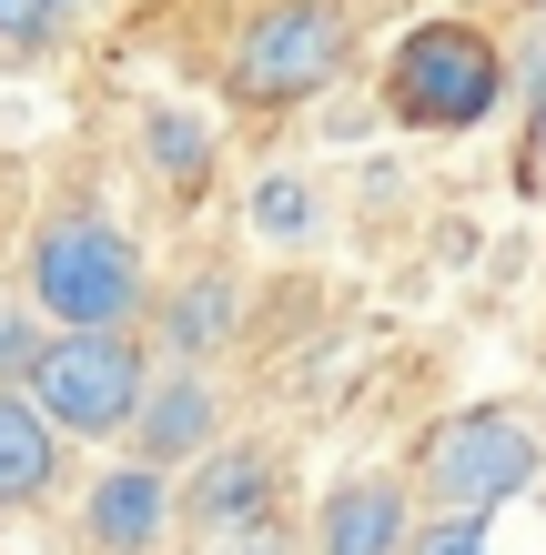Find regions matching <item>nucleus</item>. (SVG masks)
<instances>
[{
    "label": "nucleus",
    "instance_id": "5",
    "mask_svg": "<svg viewBox=\"0 0 546 555\" xmlns=\"http://www.w3.org/2000/svg\"><path fill=\"white\" fill-rule=\"evenodd\" d=\"M344 72V11H325V0H283V11H264L233 41V91L243 102H304V91H325Z\"/></svg>",
    "mask_w": 546,
    "mask_h": 555
},
{
    "label": "nucleus",
    "instance_id": "17",
    "mask_svg": "<svg viewBox=\"0 0 546 555\" xmlns=\"http://www.w3.org/2000/svg\"><path fill=\"white\" fill-rule=\"evenodd\" d=\"M213 555H283V545H274V515H264V526H223Z\"/></svg>",
    "mask_w": 546,
    "mask_h": 555
},
{
    "label": "nucleus",
    "instance_id": "19",
    "mask_svg": "<svg viewBox=\"0 0 546 555\" xmlns=\"http://www.w3.org/2000/svg\"><path fill=\"white\" fill-rule=\"evenodd\" d=\"M536 11H546V0H536Z\"/></svg>",
    "mask_w": 546,
    "mask_h": 555
},
{
    "label": "nucleus",
    "instance_id": "2",
    "mask_svg": "<svg viewBox=\"0 0 546 555\" xmlns=\"http://www.w3.org/2000/svg\"><path fill=\"white\" fill-rule=\"evenodd\" d=\"M142 353H132V334H51L41 353H30V374H21V404L51 424V435H122L132 424V404H142Z\"/></svg>",
    "mask_w": 546,
    "mask_h": 555
},
{
    "label": "nucleus",
    "instance_id": "15",
    "mask_svg": "<svg viewBox=\"0 0 546 555\" xmlns=\"http://www.w3.org/2000/svg\"><path fill=\"white\" fill-rule=\"evenodd\" d=\"M405 555H486V526H456V515H435L426 535H405Z\"/></svg>",
    "mask_w": 546,
    "mask_h": 555
},
{
    "label": "nucleus",
    "instance_id": "1",
    "mask_svg": "<svg viewBox=\"0 0 546 555\" xmlns=\"http://www.w3.org/2000/svg\"><path fill=\"white\" fill-rule=\"evenodd\" d=\"M30 293H41V313L61 323V334H132L142 313V263L132 243L112 233L102 212H51L41 243H30Z\"/></svg>",
    "mask_w": 546,
    "mask_h": 555
},
{
    "label": "nucleus",
    "instance_id": "11",
    "mask_svg": "<svg viewBox=\"0 0 546 555\" xmlns=\"http://www.w3.org/2000/svg\"><path fill=\"white\" fill-rule=\"evenodd\" d=\"M223 334H233V273H192L173 304H163V344L192 364V353H213Z\"/></svg>",
    "mask_w": 546,
    "mask_h": 555
},
{
    "label": "nucleus",
    "instance_id": "7",
    "mask_svg": "<svg viewBox=\"0 0 546 555\" xmlns=\"http://www.w3.org/2000/svg\"><path fill=\"white\" fill-rule=\"evenodd\" d=\"M81 526L102 555H152L173 526V485L152 475V465H112L102 485H91V505H81Z\"/></svg>",
    "mask_w": 546,
    "mask_h": 555
},
{
    "label": "nucleus",
    "instance_id": "13",
    "mask_svg": "<svg viewBox=\"0 0 546 555\" xmlns=\"http://www.w3.org/2000/svg\"><path fill=\"white\" fill-rule=\"evenodd\" d=\"M253 222H264L274 243H304V233H314V192H304L294 172H274V182H253Z\"/></svg>",
    "mask_w": 546,
    "mask_h": 555
},
{
    "label": "nucleus",
    "instance_id": "9",
    "mask_svg": "<svg viewBox=\"0 0 546 555\" xmlns=\"http://www.w3.org/2000/svg\"><path fill=\"white\" fill-rule=\"evenodd\" d=\"M405 495H395V485H334V495H325V555H405Z\"/></svg>",
    "mask_w": 546,
    "mask_h": 555
},
{
    "label": "nucleus",
    "instance_id": "18",
    "mask_svg": "<svg viewBox=\"0 0 546 555\" xmlns=\"http://www.w3.org/2000/svg\"><path fill=\"white\" fill-rule=\"evenodd\" d=\"M526 162H536V192H546V81H536V121H526Z\"/></svg>",
    "mask_w": 546,
    "mask_h": 555
},
{
    "label": "nucleus",
    "instance_id": "3",
    "mask_svg": "<svg viewBox=\"0 0 546 555\" xmlns=\"http://www.w3.org/2000/svg\"><path fill=\"white\" fill-rule=\"evenodd\" d=\"M415 465H426V505L456 515V526H475V515H496L506 495L536 485V435L506 404H466V414H445L426 435Z\"/></svg>",
    "mask_w": 546,
    "mask_h": 555
},
{
    "label": "nucleus",
    "instance_id": "10",
    "mask_svg": "<svg viewBox=\"0 0 546 555\" xmlns=\"http://www.w3.org/2000/svg\"><path fill=\"white\" fill-rule=\"evenodd\" d=\"M61 485V435L21 395H0V505H41Z\"/></svg>",
    "mask_w": 546,
    "mask_h": 555
},
{
    "label": "nucleus",
    "instance_id": "6",
    "mask_svg": "<svg viewBox=\"0 0 546 555\" xmlns=\"http://www.w3.org/2000/svg\"><path fill=\"white\" fill-rule=\"evenodd\" d=\"M213 424H223V414H213V384L182 364V374H163V384H142V404H132L122 435H132V454L163 475V465H192V454L213 444Z\"/></svg>",
    "mask_w": 546,
    "mask_h": 555
},
{
    "label": "nucleus",
    "instance_id": "12",
    "mask_svg": "<svg viewBox=\"0 0 546 555\" xmlns=\"http://www.w3.org/2000/svg\"><path fill=\"white\" fill-rule=\"evenodd\" d=\"M142 152H152V172L182 182V192L213 172V132H203L192 112H152V121H142Z\"/></svg>",
    "mask_w": 546,
    "mask_h": 555
},
{
    "label": "nucleus",
    "instance_id": "4",
    "mask_svg": "<svg viewBox=\"0 0 546 555\" xmlns=\"http://www.w3.org/2000/svg\"><path fill=\"white\" fill-rule=\"evenodd\" d=\"M496 91H506V61H496L486 30H466V21H426L395 51V112L426 121V132H475V121L496 112Z\"/></svg>",
    "mask_w": 546,
    "mask_h": 555
},
{
    "label": "nucleus",
    "instance_id": "14",
    "mask_svg": "<svg viewBox=\"0 0 546 555\" xmlns=\"http://www.w3.org/2000/svg\"><path fill=\"white\" fill-rule=\"evenodd\" d=\"M61 21H72V0H0V51H41L61 41Z\"/></svg>",
    "mask_w": 546,
    "mask_h": 555
},
{
    "label": "nucleus",
    "instance_id": "8",
    "mask_svg": "<svg viewBox=\"0 0 546 555\" xmlns=\"http://www.w3.org/2000/svg\"><path fill=\"white\" fill-rule=\"evenodd\" d=\"M192 515L223 535V526H264L274 515V454L264 444H223L203 475H192Z\"/></svg>",
    "mask_w": 546,
    "mask_h": 555
},
{
    "label": "nucleus",
    "instance_id": "16",
    "mask_svg": "<svg viewBox=\"0 0 546 555\" xmlns=\"http://www.w3.org/2000/svg\"><path fill=\"white\" fill-rule=\"evenodd\" d=\"M30 353H41V334H30V313H0V395L30 374Z\"/></svg>",
    "mask_w": 546,
    "mask_h": 555
}]
</instances>
